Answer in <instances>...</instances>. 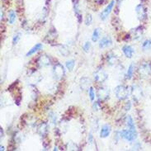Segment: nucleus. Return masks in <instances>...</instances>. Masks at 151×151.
Returning <instances> with one entry per match:
<instances>
[{
  "label": "nucleus",
  "instance_id": "obj_1",
  "mask_svg": "<svg viewBox=\"0 0 151 151\" xmlns=\"http://www.w3.org/2000/svg\"><path fill=\"white\" fill-rule=\"evenodd\" d=\"M114 92H115L116 97L119 100H124V99L127 98L128 96L130 94L129 88L124 85H118L117 87H115Z\"/></svg>",
  "mask_w": 151,
  "mask_h": 151
},
{
  "label": "nucleus",
  "instance_id": "obj_2",
  "mask_svg": "<svg viewBox=\"0 0 151 151\" xmlns=\"http://www.w3.org/2000/svg\"><path fill=\"white\" fill-rule=\"evenodd\" d=\"M120 137L124 139L125 140L129 141V142H133L136 139V131H133L130 129L128 130H122L119 131Z\"/></svg>",
  "mask_w": 151,
  "mask_h": 151
},
{
  "label": "nucleus",
  "instance_id": "obj_3",
  "mask_svg": "<svg viewBox=\"0 0 151 151\" xmlns=\"http://www.w3.org/2000/svg\"><path fill=\"white\" fill-rule=\"evenodd\" d=\"M93 78L98 83H103L108 78V74L103 69H98L93 73Z\"/></svg>",
  "mask_w": 151,
  "mask_h": 151
},
{
  "label": "nucleus",
  "instance_id": "obj_4",
  "mask_svg": "<svg viewBox=\"0 0 151 151\" xmlns=\"http://www.w3.org/2000/svg\"><path fill=\"white\" fill-rule=\"evenodd\" d=\"M139 72L140 75L143 77H148L151 74V63L150 62H144L140 64L139 68Z\"/></svg>",
  "mask_w": 151,
  "mask_h": 151
},
{
  "label": "nucleus",
  "instance_id": "obj_5",
  "mask_svg": "<svg viewBox=\"0 0 151 151\" xmlns=\"http://www.w3.org/2000/svg\"><path fill=\"white\" fill-rule=\"evenodd\" d=\"M114 4H115V0H111V2L108 3V5L104 8V10H103V12L100 13V18L103 20V21H105L107 17L109 16V14L111 13V10L114 7Z\"/></svg>",
  "mask_w": 151,
  "mask_h": 151
},
{
  "label": "nucleus",
  "instance_id": "obj_6",
  "mask_svg": "<svg viewBox=\"0 0 151 151\" xmlns=\"http://www.w3.org/2000/svg\"><path fill=\"white\" fill-rule=\"evenodd\" d=\"M135 13H136L138 19L140 21H144L146 18L147 13H146V10H145L143 4L140 3L135 7Z\"/></svg>",
  "mask_w": 151,
  "mask_h": 151
},
{
  "label": "nucleus",
  "instance_id": "obj_7",
  "mask_svg": "<svg viewBox=\"0 0 151 151\" xmlns=\"http://www.w3.org/2000/svg\"><path fill=\"white\" fill-rule=\"evenodd\" d=\"M53 74L57 79H60L64 74V70L63 65L60 64H56L53 68Z\"/></svg>",
  "mask_w": 151,
  "mask_h": 151
},
{
  "label": "nucleus",
  "instance_id": "obj_8",
  "mask_svg": "<svg viewBox=\"0 0 151 151\" xmlns=\"http://www.w3.org/2000/svg\"><path fill=\"white\" fill-rule=\"evenodd\" d=\"M112 45V40L110 36H104L101 40H99L98 46L100 49H105L107 47H109L110 46Z\"/></svg>",
  "mask_w": 151,
  "mask_h": 151
},
{
  "label": "nucleus",
  "instance_id": "obj_9",
  "mask_svg": "<svg viewBox=\"0 0 151 151\" xmlns=\"http://www.w3.org/2000/svg\"><path fill=\"white\" fill-rule=\"evenodd\" d=\"M121 50H122V52L124 53V55L126 56V58L130 59V58H132L133 56H134L135 50H134V49H133L132 46H129V45H125V46H123L122 48H121Z\"/></svg>",
  "mask_w": 151,
  "mask_h": 151
},
{
  "label": "nucleus",
  "instance_id": "obj_10",
  "mask_svg": "<svg viewBox=\"0 0 151 151\" xmlns=\"http://www.w3.org/2000/svg\"><path fill=\"white\" fill-rule=\"evenodd\" d=\"M111 126L108 125V124H105V125H103V126H102V128H101V130H100V137L103 138V139L108 137L109 135H110V133H111Z\"/></svg>",
  "mask_w": 151,
  "mask_h": 151
},
{
  "label": "nucleus",
  "instance_id": "obj_11",
  "mask_svg": "<svg viewBox=\"0 0 151 151\" xmlns=\"http://www.w3.org/2000/svg\"><path fill=\"white\" fill-rule=\"evenodd\" d=\"M108 89L107 87H99V89L97 90V97L100 100H104L108 97Z\"/></svg>",
  "mask_w": 151,
  "mask_h": 151
},
{
  "label": "nucleus",
  "instance_id": "obj_12",
  "mask_svg": "<svg viewBox=\"0 0 151 151\" xmlns=\"http://www.w3.org/2000/svg\"><path fill=\"white\" fill-rule=\"evenodd\" d=\"M107 64L111 65V66L115 65L118 62V57L116 55H114L113 53H109L107 56Z\"/></svg>",
  "mask_w": 151,
  "mask_h": 151
},
{
  "label": "nucleus",
  "instance_id": "obj_13",
  "mask_svg": "<svg viewBox=\"0 0 151 151\" xmlns=\"http://www.w3.org/2000/svg\"><path fill=\"white\" fill-rule=\"evenodd\" d=\"M131 93L133 95L134 100H140L142 97V93H141V89L137 86H135L133 87V89L131 90Z\"/></svg>",
  "mask_w": 151,
  "mask_h": 151
},
{
  "label": "nucleus",
  "instance_id": "obj_14",
  "mask_svg": "<svg viewBox=\"0 0 151 151\" xmlns=\"http://www.w3.org/2000/svg\"><path fill=\"white\" fill-rule=\"evenodd\" d=\"M73 3H74V9L75 15L77 16V19H78L79 23H81V22H82V15H81V13H80L78 0H73Z\"/></svg>",
  "mask_w": 151,
  "mask_h": 151
},
{
  "label": "nucleus",
  "instance_id": "obj_15",
  "mask_svg": "<svg viewBox=\"0 0 151 151\" xmlns=\"http://www.w3.org/2000/svg\"><path fill=\"white\" fill-rule=\"evenodd\" d=\"M42 47H43V46H42V44L41 43H37V44H36L31 49V50H29V51L26 53V56H32L33 54H35L36 52H37L38 50H41L42 49Z\"/></svg>",
  "mask_w": 151,
  "mask_h": 151
},
{
  "label": "nucleus",
  "instance_id": "obj_16",
  "mask_svg": "<svg viewBox=\"0 0 151 151\" xmlns=\"http://www.w3.org/2000/svg\"><path fill=\"white\" fill-rule=\"evenodd\" d=\"M126 124L127 127L129 128L130 130H133V131H135V122H134V121L132 119V117H131L130 115H128L127 117H126Z\"/></svg>",
  "mask_w": 151,
  "mask_h": 151
},
{
  "label": "nucleus",
  "instance_id": "obj_17",
  "mask_svg": "<svg viewBox=\"0 0 151 151\" xmlns=\"http://www.w3.org/2000/svg\"><path fill=\"white\" fill-rule=\"evenodd\" d=\"M39 64H40V66H47L50 64V59H49V57L47 56H41L39 58Z\"/></svg>",
  "mask_w": 151,
  "mask_h": 151
},
{
  "label": "nucleus",
  "instance_id": "obj_18",
  "mask_svg": "<svg viewBox=\"0 0 151 151\" xmlns=\"http://www.w3.org/2000/svg\"><path fill=\"white\" fill-rule=\"evenodd\" d=\"M91 81L88 78H86V77H83L80 79V87L82 89H86L88 87V85L90 84Z\"/></svg>",
  "mask_w": 151,
  "mask_h": 151
},
{
  "label": "nucleus",
  "instance_id": "obj_19",
  "mask_svg": "<svg viewBox=\"0 0 151 151\" xmlns=\"http://www.w3.org/2000/svg\"><path fill=\"white\" fill-rule=\"evenodd\" d=\"M16 13L13 10H9L8 12V23L9 24H13L16 21Z\"/></svg>",
  "mask_w": 151,
  "mask_h": 151
},
{
  "label": "nucleus",
  "instance_id": "obj_20",
  "mask_svg": "<svg viewBox=\"0 0 151 151\" xmlns=\"http://www.w3.org/2000/svg\"><path fill=\"white\" fill-rule=\"evenodd\" d=\"M135 68V63H131L130 64L129 68L127 70V73H126V77H127L128 79H130L132 78V75H133V73H134V70Z\"/></svg>",
  "mask_w": 151,
  "mask_h": 151
},
{
  "label": "nucleus",
  "instance_id": "obj_21",
  "mask_svg": "<svg viewBox=\"0 0 151 151\" xmlns=\"http://www.w3.org/2000/svg\"><path fill=\"white\" fill-rule=\"evenodd\" d=\"M38 132L41 136H45V135L46 134L47 132V126L46 123H42L39 126V129H38Z\"/></svg>",
  "mask_w": 151,
  "mask_h": 151
},
{
  "label": "nucleus",
  "instance_id": "obj_22",
  "mask_svg": "<svg viewBox=\"0 0 151 151\" xmlns=\"http://www.w3.org/2000/svg\"><path fill=\"white\" fill-rule=\"evenodd\" d=\"M99 36H100V29L96 28V29H94V31L93 32V35H92V40L93 42L97 41L99 39Z\"/></svg>",
  "mask_w": 151,
  "mask_h": 151
},
{
  "label": "nucleus",
  "instance_id": "obj_23",
  "mask_svg": "<svg viewBox=\"0 0 151 151\" xmlns=\"http://www.w3.org/2000/svg\"><path fill=\"white\" fill-rule=\"evenodd\" d=\"M74 65H75V62L73 60H70L66 61V63H65V66H66L67 70H69L70 71H72L74 70Z\"/></svg>",
  "mask_w": 151,
  "mask_h": 151
},
{
  "label": "nucleus",
  "instance_id": "obj_24",
  "mask_svg": "<svg viewBox=\"0 0 151 151\" xmlns=\"http://www.w3.org/2000/svg\"><path fill=\"white\" fill-rule=\"evenodd\" d=\"M143 50H149L151 49V40H145L142 44Z\"/></svg>",
  "mask_w": 151,
  "mask_h": 151
},
{
  "label": "nucleus",
  "instance_id": "obj_25",
  "mask_svg": "<svg viewBox=\"0 0 151 151\" xmlns=\"http://www.w3.org/2000/svg\"><path fill=\"white\" fill-rule=\"evenodd\" d=\"M90 49H91V43H90V41H86V42L83 45V51L86 52V53H88V51L90 50Z\"/></svg>",
  "mask_w": 151,
  "mask_h": 151
},
{
  "label": "nucleus",
  "instance_id": "obj_26",
  "mask_svg": "<svg viewBox=\"0 0 151 151\" xmlns=\"http://www.w3.org/2000/svg\"><path fill=\"white\" fill-rule=\"evenodd\" d=\"M88 96H89V98L93 101L95 99V92L93 90V87H89V90H88Z\"/></svg>",
  "mask_w": 151,
  "mask_h": 151
},
{
  "label": "nucleus",
  "instance_id": "obj_27",
  "mask_svg": "<svg viewBox=\"0 0 151 151\" xmlns=\"http://www.w3.org/2000/svg\"><path fill=\"white\" fill-rule=\"evenodd\" d=\"M60 52L61 55H63L64 56H67L69 54V50L65 46H61V48L60 49Z\"/></svg>",
  "mask_w": 151,
  "mask_h": 151
},
{
  "label": "nucleus",
  "instance_id": "obj_28",
  "mask_svg": "<svg viewBox=\"0 0 151 151\" xmlns=\"http://www.w3.org/2000/svg\"><path fill=\"white\" fill-rule=\"evenodd\" d=\"M93 23V17L90 13L87 14L86 16V18H85V25L86 26H90Z\"/></svg>",
  "mask_w": 151,
  "mask_h": 151
},
{
  "label": "nucleus",
  "instance_id": "obj_29",
  "mask_svg": "<svg viewBox=\"0 0 151 151\" xmlns=\"http://www.w3.org/2000/svg\"><path fill=\"white\" fill-rule=\"evenodd\" d=\"M21 36V33H17V34H16V35H14L13 36V46H15V45H17V43H18V41H19V40H20V36Z\"/></svg>",
  "mask_w": 151,
  "mask_h": 151
},
{
  "label": "nucleus",
  "instance_id": "obj_30",
  "mask_svg": "<svg viewBox=\"0 0 151 151\" xmlns=\"http://www.w3.org/2000/svg\"><path fill=\"white\" fill-rule=\"evenodd\" d=\"M140 26L135 29V37L136 38V39L140 38V37L141 36V35H142V30H140Z\"/></svg>",
  "mask_w": 151,
  "mask_h": 151
},
{
  "label": "nucleus",
  "instance_id": "obj_31",
  "mask_svg": "<svg viewBox=\"0 0 151 151\" xmlns=\"http://www.w3.org/2000/svg\"><path fill=\"white\" fill-rule=\"evenodd\" d=\"M68 150H77V147H76L75 144H74L73 142H70V143L68 144Z\"/></svg>",
  "mask_w": 151,
  "mask_h": 151
},
{
  "label": "nucleus",
  "instance_id": "obj_32",
  "mask_svg": "<svg viewBox=\"0 0 151 151\" xmlns=\"http://www.w3.org/2000/svg\"><path fill=\"white\" fill-rule=\"evenodd\" d=\"M93 111H97L98 109H100V105L98 102H94L93 104Z\"/></svg>",
  "mask_w": 151,
  "mask_h": 151
},
{
  "label": "nucleus",
  "instance_id": "obj_33",
  "mask_svg": "<svg viewBox=\"0 0 151 151\" xmlns=\"http://www.w3.org/2000/svg\"><path fill=\"white\" fill-rule=\"evenodd\" d=\"M130 107H131V103H130V102L128 101L127 103H126V105H125V109H126V111H129V110L130 109Z\"/></svg>",
  "mask_w": 151,
  "mask_h": 151
},
{
  "label": "nucleus",
  "instance_id": "obj_34",
  "mask_svg": "<svg viewBox=\"0 0 151 151\" xmlns=\"http://www.w3.org/2000/svg\"><path fill=\"white\" fill-rule=\"evenodd\" d=\"M88 142L90 144H92L93 142V134L90 132L89 135H88Z\"/></svg>",
  "mask_w": 151,
  "mask_h": 151
},
{
  "label": "nucleus",
  "instance_id": "obj_35",
  "mask_svg": "<svg viewBox=\"0 0 151 151\" xmlns=\"http://www.w3.org/2000/svg\"><path fill=\"white\" fill-rule=\"evenodd\" d=\"M1 150H4V148H3V147H2V146H1Z\"/></svg>",
  "mask_w": 151,
  "mask_h": 151
}]
</instances>
